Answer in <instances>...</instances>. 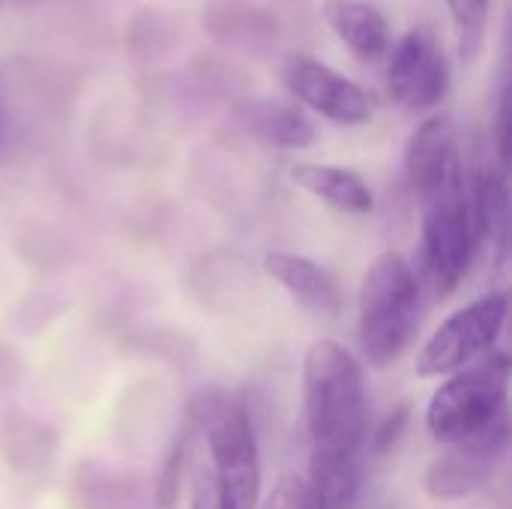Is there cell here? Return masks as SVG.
I'll return each instance as SVG.
<instances>
[{"label":"cell","instance_id":"cell-11","mask_svg":"<svg viewBox=\"0 0 512 509\" xmlns=\"http://www.w3.org/2000/svg\"><path fill=\"white\" fill-rule=\"evenodd\" d=\"M234 123L249 138L279 147V150H306L318 141L315 123L288 102L279 99H246L234 108Z\"/></svg>","mask_w":512,"mask_h":509},{"label":"cell","instance_id":"cell-18","mask_svg":"<svg viewBox=\"0 0 512 509\" xmlns=\"http://www.w3.org/2000/svg\"><path fill=\"white\" fill-rule=\"evenodd\" d=\"M189 441H192V432L183 429L162 465V474H159V483H156V504L159 509H168L177 501V492H180V480H183V468H186V456H189Z\"/></svg>","mask_w":512,"mask_h":509},{"label":"cell","instance_id":"cell-7","mask_svg":"<svg viewBox=\"0 0 512 509\" xmlns=\"http://www.w3.org/2000/svg\"><path fill=\"white\" fill-rule=\"evenodd\" d=\"M507 444H510L507 414H501L486 429L447 444V453H441L423 477L426 495L435 501L471 498L492 480L495 468L501 465V459L507 453Z\"/></svg>","mask_w":512,"mask_h":509},{"label":"cell","instance_id":"cell-5","mask_svg":"<svg viewBox=\"0 0 512 509\" xmlns=\"http://www.w3.org/2000/svg\"><path fill=\"white\" fill-rule=\"evenodd\" d=\"M423 207V264L438 294H453L474 255V222L465 165L420 198Z\"/></svg>","mask_w":512,"mask_h":509},{"label":"cell","instance_id":"cell-2","mask_svg":"<svg viewBox=\"0 0 512 509\" xmlns=\"http://www.w3.org/2000/svg\"><path fill=\"white\" fill-rule=\"evenodd\" d=\"M420 327V285L408 261L384 252L363 276L357 297V339L372 366L399 360Z\"/></svg>","mask_w":512,"mask_h":509},{"label":"cell","instance_id":"cell-20","mask_svg":"<svg viewBox=\"0 0 512 509\" xmlns=\"http://www.w3.org/2000/svg\"><path fill=\"white\" fill-rule=\"evenodd\" d=\"M405 420H408V414H405V408H396L375 432H369L366 435V441H369V450L375 453V456H384L396 441H399V435H402V429H405Z\"/></svg>","mask_w":512,"mask_h":509},{"label":"cell","instance_id":"cell-23","mask_svg":"<svg viewBox=\"0 0 512 509\" xmlns=\"http://www.w3.org/2000/svg\"><path fill=\"white\" fill-rule=\"evenodd\" d=\"M30 3H36V0H0V12L3 9H21V6H30Z\"/></svg>","mask_w":512,"mask_h":509},{"label":"cell","instance_id":"cell-22","mask_svg":"<svg viewBox=\"0 0 512 509\" xmlns=\"http://www.w3.org/2000/svg\"><path fill=\"white\" fill-rule=\"evenodd\" d=\"M3 129H6V90H3V75H0V147H3Z\"/></svg>","mask_w":512,"mask_h":509},{"label":"cell","instance_id":"cell-16","mask_svg":"<svg viewBox=\"0 0 512 509\" xmlns=\"http://www.w3.org/2000/svg\"><path fill=\"white\" fill-rule=\"evenodd\" d=\"M360 456H312L309 498L315 509H354L360 498Z\"/></svg>","mask_w":512,"mask_h":509},{"label":"cell","instance_id":"cell-9","mask_svg":"<svg viewBox=\"0 0 512 509\" xmlns=\"http://www.w3.org/2000/svg\"><path fill=\"white\" fill-rule=\"evenodd\" d=\"M390 48H393L387 60L390 96L411 111H429L441 105L450 90L453 72L438 36L429 27H411Z\"/></svg>","mask_w":512,"mask_h":509},{"label":"cell","instance_id":"cell-12","mask_svg":"<svg viewBox=\"0 0 512 509\" xmlns=\"http://www.w3.org/2000/svg\"><path fill=\"white\" fill-rule=\"evenodd\" d=\"M321 18L354 57L375 63L390 54L393 30L378 6L366 0H324Z\"/></svg>","mask_w":512,"mask_h":509},{"label":"cell","instance_id":"cell-15","mask_svg":"<svg viewBox=\"0 0 512 509\" xmlns=\"http://www.w3.org/2000/svg\"><path fill=\"white\" fill-rule=\"evenodd\" d=\"M264 270L306 309H315L321 315L339 312V288L336 279L315 264L312 258L291 255V252H270L264 258Z\"/></svg>","mask_w":512,"mask_h":509},{"label":"cell","instance_id":"cell-21","mask_svg":"<svg viewBox=\"0 0 512 509\" xmlns=\"http://www.w3.org/2000/svg\"><path fill=\"white\" fill-rule=\"evenodd\" d=\"M192 509H228V504L222 501L210 468H195V483H192Z\"/></svg>","mask_w":512,"mask_h":509},{"label":"cell","instance_id":"cell-13","mask_svg":"<svg viewBox=\"0 0 512 509\" xmlns=\"http://www.w3.org/2000/svg\"><path fill=\"white\" fill-rule=\"evenodd\" d=\"M474 237L495 255V264L507 255V231H510V189L507 168L498 162H480L474 174V201H471Z\"/></svg>","mask_w":512,"mask_h":509},{"label":"cell","instance_id":"cell-6","mask_svg":"<svg viewBox=\"0 0 512 509\" xmlns=\"http://www.w3.org/2000/svg\"><path fill=\"white\" fill-rule=\"evenodd\" d=\"M507 294H486L450 315L417 354V375L438 378L477 363L498 342L507 321Z\"/></svg>","mask_w":512,"mask_h":509},{"label":"cell","instance_id":"cell-19","mask_svg":"<svg viewBox=\"0 0 512 509\" xmlns=\"http://www.w3.org/2000/svg\"><path fill=\"white\" fill-rule=\"evenodd\" d=\"M261 509H315V507H312V498H309V486H306L300 477L288 474V477H282V480L273 486L270 498L264 501V507Z\"/></svg>","mask_w":512,"mask_h":509},{"label":"cell","instance_id":"cell-10","mask_svg":"<svg viewBox=\"0 0 512 509\" xmlns=\"http://www.w3.org/2000/svg\"><path fill=\"white\" fill-rule=\"evenodd\" d=\"M459 168H462V156H459L453 120L450 117L423 120L405 147V174H408L411 192L423 198Z\"/></svg>","mask_w":512,"mask_h":509},{"label":"cell","instance_id":"cell-3","mask_svg":"<svg viewBox=\"0 0 512 509\" xmlns=\"http://www.w3.org/2000/svg\"><path fill=\"white\" fill-rule=\"evenodd\" d=\"M198 429L207 441L210 474L228 509H255L261 492L258 438L249 411L228 393L210 390L195 408Z\"/></svg>","mask_w":512,"mask_h":509},{"label":"cell","instance_id":"cell-1","mask_svg":"<svg viewBox=\"0 0 512 509\" xmlns=\"http://www.w3.org/2000/svg\"><path fill=\"white\" fill-rule=\"evenodd\" d=\"M303 396L312 456H363L369 402L360 363L333 339L309 345L303 360Z\"/></svg>","mask_w":512,"mask_h":509},{"label":"cell","instance_id":"cell-4","mask_svg":"<svg viewBox=\"0 0 512 509\" xmlns=\"http://www.w3.org/2000/svg\"><path fill=\"white\" fill-rule=\"evenodd\" d=\"M510 393V357L492 354L459 369L444 387H438L426 408V429L435 441H462L501 414H507Z\"/></svg>","mask_w":512,"mask_h":509},{"label":"cell","instance_id":"cell-17","mask_svg":"<svg viewBox=\"0 0 512 509\" xmlns=\"http://www.w3.org/2000/svg\"><path fill=\"white\" fill-rule=\"evenodd\" d=\"M447 9H450L456 54L465 63H471L483 51V45H486V33H489V0H447Z\"/></svg>","mask_w":512,"mask_h":509},{"label":"cell","instance_id":"cell-8","mask_svg":"<svg viewBox=\"0 0 512 509\" xmlns=\"http://www.w3.org/2000/svg\"><path fill=\"white\" fill-rule=\"evenodd\" d=\"M279 78L297 102L339 126H363L375 117L372 93L312 54H285L279 63Z\"/></svg>","mask_w":512,"mask_h":509},{"label":"cell","instance_id":"cell-14","mask_svg":"<svg viewBox=\"0 0 512 509\" xmlns=\"http://www.w3.org/2000/svg\"><path fill=\"white\" fill-rule=\"evenodd\" d=\"M291 180L339 213L369 216L375 210V195L369 183L351 168L324 165V162H300L291 168Z\"/></svg>","mask_w":512,"mask_h":509}]
</instances>
